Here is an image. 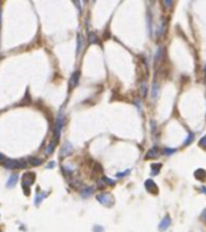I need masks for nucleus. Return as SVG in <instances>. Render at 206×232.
Here are the masks:
<instances>
[{"label": "nucleus", "mask_w": 206, "mask_h": 232, "mask_svg": "<svg viewBox=\"0 0 206 232\" xmlns=\"http://www.w3.org/2000/svg\"><path fill=\"white\" fill-rule=\"evenodd\" d=\"M96 199L104 207H112L114 204V197L109 192H103L96 195Z\"/></svg>", "instance_id": "nucleus-1"}, {"label": "nucleus", "mask_w": 206, "mask_h": 232, "mask_svg": "<svg viewBox=\"0 0 206 232\" xmlns=\"http://www.w3.org/2000/svg\"><path fill=\"white\" fill-rule=\"evenodd\" d=\"M4 166L6 168H10V169H12V168H23V167H25V162L24 161H18V160L6 158L5 162H4Z\"/></svg>", "instance_id": "nucleus-2"}, {"label": "nucleus", "mask_w": 206, "mask_h": 232, "mask_svg": "<svg viewBox=\"0 0 206 232\" xmlns=\"http://www.w3.org/2000/svg\"><path fill=\"white\" fill-rule=\"evenodd\" d=\"M63 115L62 112H60V115H58V117H57V121H56V126H55V140H57L58 138H60V134H61V131L63 128Z\"/></svg>", "instance_id": "nucleus-3"}, {"label": "nucleus", "mask_w": 206, "mask_h": 232, "mask_svg": "<svg viewBox=\"0 0 206 232\" xmlns=\"http://www.w3.org/2000/svg\"><path fill=\"white\" fill-rule=\"evenodd\" d=\"M144 187L147 189V191H148L149 193H152V195H157L159 192V189H158L157 184L152 179H148V180L144 181Z\"/></svg>", "instance_id": "nucleus-4"}, {"label": "nucleus", "mask_w": 206, "mask_h": 232, "mask_svg": "<svg viewBox=\"0 0 206 232\" xmlns=\"http://www.w3.org/2000/svg\"><path fill=\"white\" fill-rule=\"evenodd\" d=\"M79 79H80V71H79V70H75V71L72 74L70 79H69V90L75 88L76 85L79 83Z\"/></svg>", "instance_id": "nucleus-5"}, {"label": "nucleus", "mask_w": 206, "mask_h": 232, "mask_svg": "<svg viewBox=\"0 0 206 232\" xmlns=\"http://www.w3.org/2000/svg\"><path fill=\"white\" fill-rule=\"evenodd\" d=\"M170 226H171V218H170V215H166V216H164V219L159 222V230H160L161 232H165L166 230H169Z\"/></svg>", "instance_id": "nucleus-6"}, {"label": "nucleus", "mask_w": 206, "mask_h": 232, "mask_svg": "<svg viewBox=\"0 0 206 232\" xmlns=\"http://www.w3.org/2000/svg\"><path fill=\"white\" fill-rule=\"evenodd\" d=\"M159 154H160L159 148H158V146H153L152 149H149L148 151H147V155L144 156V158H145V160L155 158V157H158V156H159Z\"/></svg>", "instance_id": "nucleus-7"}, {"label": "nucleus", "mask_w": 206, "mask_h": 232, "mask_svg": "<svg viewBox=\"0 0 206 232\" xmlns=\"http://www.w3.org/2000/svg\"><path fill=\"white\" fill-rule=\"evenodd\" d=\"M95 191V187L94 186H85L80 190V196L82 198H87V197H90Z\"/></svg>", "instance_id": "nucleus-8"}, {"label": "nucleus", "mask_w": 206, "mask_h": 232, "mask_svg": "<svg viewBox=\"0 0 206 232\" xmlns=\"http://www.w3.org/2000/svg\"><path fill=\"white\" fill-rule=\"evenodd\" d=\"M34 181V174L33 173H27L23 175V185L25 186H31Z\"/></svg>", "instance_id": "nucleus-9"}, {"label": "nucleus", "mask_w": 206, "mask_h": 232, "mask_svg": "<svg viewBox=\"0 0 206 232\" xmlns=\"http://www.w3.org/2000/svg\"><path fill=\"white\" fill-rule=\"evenodd\" d=\"M73 152V146H72V144L70 143H64V145L62 146V150H61V155L64 157V156H68L69 154Z\"/></svg>", "instance_id": "nucleus-10"}, {"label": "nucleus", "mask_w": 206, "mask_h": 232, "mask_svg": "<svg viewBox=\"0 0 206 232\" xmlns=\"http://www.w3.org/2000/svg\"><path fill=\"white\" fill-rule=\"evenodd\" d=\"M194 177H195V179H198V180H200V181L205 180V179H206V170H204V169H201V168L196 169L195 173H194Z\"/></svg>", "instance_id": "nucleus-11"}, {"label": "nucleus", "mask_w": 206, "mask_h": 232, "mask_svg": "<svg viewBox=\"0 0 206 232\" xmlns=\"http://www.w3.org/2000/svg\"><path fill=\"white\" fill-rule=\"evenodd\" d=\"M165 29H166L165 21H164V19H161V21H160V23H159V25H158V29H157V38L161 36V35L165 33Z\"/></svg>", "instance_id": "nucleus-12"}, {"label": "nucleus", "mask_w": 206, "mask_h": 232, "mask_svg": "<svg viewBox=\"0 0 206 232\" xmlns=\"http://www.w3.org/2000/svg\"><path fill=\"white\" fill-rule=\"evenodd\" d=\"M87 39H89V44L90 45L98 44V38H97V35L94 32H89V34H87Z\"/></svg>", "instance_id": "nucleus-13"}, {"label": "nucleus", "mask_w": 206, "mask_h": 232, "mask_svg": "<svg viewBox=\"0 0 206 232\" xmlns=\"http://www.w3.org/2000/svg\"><path fill=\"white\" fill-rule=\"evenodd\" d=\"M159 94V83L158 82H153V86H152V99H155Z\"/></svg>", "instance_id": "nucleus-14"}, {"label": "nucleus", "mask_w": 206, "mask_h": 232, "mask_svg": "<svg viewBox=\"0 0 206 232\" xmlns=\"http://www.w3.org/2000/svg\"><path fill=\"white\" fill-rule=\"evenodd\" d=\"M152 175H158L160 169H161V163H152Z\"/></svg>", "instance_id": "nucleus-15"}, {"label": "nucleus", "mask_w": 206, "mask_h": 232, "mask_svg": "<svg viewBox=\"0 0 206 232\" xmlns=\"http://www.w3.org/2000/svg\"><path fill=\"white\" fill-rule=\"evenodd\" d=\"M27 161H28L29 164H32V166H39V164L43 163V160L38 158V157H29Z\"/></svg>", "instance_id": "nucleus-16"}, {"label": "nucleus", "mask_w": 206, "mask_h": 232, "mask_svg": "<svg viewBox=\"0 0 206 232\" xmlns=\"http://www.w3.org/2000/svg\"><path fill=\"white\" fill-rule=\"evenodd\" d=\"M17 179H18V175H17V174H11V177H10V178H9V180H7V186H9V187L15 186V184H16Z\"/></svg>", "instance_id": "nucleus-17"}, {"label": "nucleus", "mask_w": 206, "mask_h": 232, "mask_svg": "<svg viewBox=\"0 0 206 232\" xmlns=\"http://www.w3.org/2000/svg\"><path fill=\"white\" fill-rule=\"evenodd\" d=\"M82 50V36L81 34H78L76 36V53H79Z\"/></svg>", "instance_id": "nucleus-18"}, {"label": "nucleus", "mask_w": 206, "mask_h": 232, "mask_svg": "<svg viewBox=\"0 0 206 232\" xmlns=\"http://www.w3.org/2000/svg\"><path fill=\"white\" fill-rule=\"evenodd\" d=\"M45 196H46V192H39V193H37V196L34 198V203H35V204H39Z\"/></svg>", "instance_id": "nucleus-19"}, {"label": "nucleus", "mask_w": 206, "mask_h": 232, "mask_svg": "<svg viewBox=\"0 0 206 232\" xmlns=\"http://www.w3.org/2000/svg\"><path fill=\"white\" fill-rule=\"evenodd\" d=\"M193 139H194V133H193V132H189V134L187 135V138H186V140H184L183 145H184V146H188V145L193 141Z\"/></svg>", "instance_id": "nucleus-20"}, {"label": "nucleus", "mask_w": 206, "mask_h": 232, "mask_svg": "<svg viewBox=\"0 0 206 232\" xmlns=\"http://www.w3.org/2000/svg\"><path fill=\"white\" fill-rule=\"evenodd\" d=\"M161 57H163V47H159V48L157 50V52H155V56H154V61H155V63L159 62V61L161 59Z\"/></svg>", "instance_id": "nucleus-21"}, {"label": "nucleus", "mask_w": 206, "mask_h": 232, "mask_svg": "<svg viewBox=\"0 0 206 232\" xmlns=\"http://www.w3.org/2000/svg\"><path fill=\"white\" fill-rule=\"evenodd\" d=\"M147 87H148V86H147L145 82H142V83H141V94H142L143 98L147 97Z\"/></svg>", "instance_id": "nucleus-22"}, {"label": "nucleus", "mask_w": 206, "mask_h": 232, "mask_svg": "<svg viewBox=\"0 0 206 232\" xmlns=\"http://www.w3.org/2000/svg\"><path fill=\"white\" fill-rule=\"evenodd\" d=\"M53 149H55V141H51L49 145H47V148L45 150V152L49 155V154H52L53 152Z\"/></svg>", "instance_id": "nucleus-23"}, {"label": "nucleus", "mask_w": 206, "mask_h": 232, "mask_svg": "<svg viewBox=\"0 0 206 232\" xmlns=\"http://www.w3.org/2000/svg\"><path fill=\"white\" fill-rule=\"evenodd\" d=\"M176 151V149H170V148H165L164 150H163V152H164V155H167V156H171L172 154H175Z\"/></svg>", "instance_id": "nucleus-24"}, {"label": "nucleus", "mask_w": 206, "mask_h": 232, "mask_svg": "<svg viewBox=\"0 0 206 232\" xmlns=\"http://www.w3.org/2000/svg\"><path fill=\"white\" fill-rule=\"evenodd\" d=\"M129 173H130V169H126L124 172H119V173H116V178H124V177L127 175Z\"/></svg>", "instance_id": "nucleus-25"}, {"label": "nucleus", "mask_w": 206, "mask_h": 232, "mask_svg": "<svg viewBox=\"0 0 206 232\" xmlns=\"http://www.w3.org/2000/svg\"><path fill=\"white\" fill-rule=\"evenodd\" d=\"M102 179H103V181H104L106 185H115V181L112 180V179H109V178H107V177H102Z\"/></svg>", "instance_id": "nucleus-26"}, {"label": "nucleus", "mask_w": 206, "mask_h": 232, "mask_svg": "<svg viewBox=\"0 0 206 232\" xmlns=\"http://www.w3.org/2000/svg\"><path fill=\"white\" fill-rule=\"evenodd\" d=\"M94 232H104V227L102 225H95L92 228Z\"/></svg>", "instance_id": "nucleus-27"}, {"label": "nucleus", "mask_w": 206, "mask_h": 232, "mask_svg": "<svg viewBox=\"0 0 206 232\" xmlns=\"http://www.w3.org/2000/svg\"><path fill=\"white\" fill-rule=\"evenodd\" d=\"M199 145H200L201 148L206 149V135H205V137H202V138L199 140Z\"/></svg>", "instance_id": "nucleus-28"}, {"label": "nucleus", "mask_w": 206, "mask_h": 232, "mask_svg": "<svg viewBox=\"0 0 206 232\" xmlns=\"http://www.w3.org/2000/svg\"><path fill=\"white\" fill-rule=\"evenodd\" d=\"M201 219H202V220H204V221L206 222V208H205V209L202 210V214H201Z\"/></svg>", "instance_id": "nucleus-29"}, {"label": "nucleus", "mask_w": 206, "mask_h": 232, "mask_svg": "<svg viewBox=\"0 0 206 232\" xmlns=\"http://www.w3.org/2000/svg\"><path fill=\"white\" fill-rule=\"evenodd\" d=\"M164 5L165 6H171V5H173V3L172 1H164Z\"/></svg>", "instance_id": "nucleus-30"}, {"label": "nucleus", "mask_w": 206, "mask_h": 232, "mask_svg": "<svg viewBox=\"0 0 206 232\" xmlns=\"http://www.w3.org/2000/svg\"><path fill=\"white\" fill-rule=\"evenodd\" d=\"M204 74H205V83H206V65L204 67Z\"/></svg>", "instance_id": "nucleus-31"}, {"label": "nucleus", "mask_w": 206, "mask_h": 232, "mask_svg": "<svg viewBox=\"0 0 206 232\" xmlns=\"http://www.w3.org/2000/svg\"><path fill=\"white\" fill-rule=\"evenodd\" d=\"M3 160H4V156H3L1 154H0V161H3Z\"/></svg>", "instance_id": "nucleus-32"}]
</instances>
